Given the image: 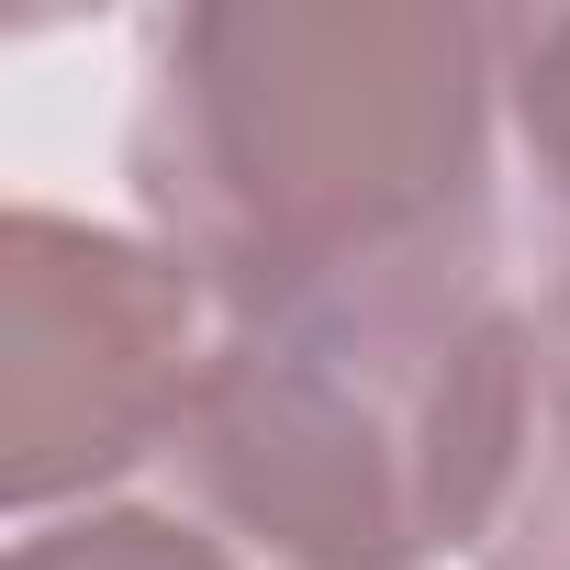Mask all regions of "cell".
I'll return each mask as SVG.
<instances>
[{
    "label": "cell",
    "instance_id": "obj_1",
    "mask_svg": "<svg viewBox=\"0 0 570 570\" xmlns=\"http://www.w3.org/2000/svg\"><path fill=\"white\" fill-rule=\"evenodd\" d=\"M492 12L190 0L146 35L124 168L224 325L492 292Z\"/></svg>",
    "mask_w": 570,
    "mask_h": 570
},
{
    "label": "cell",
    "instance_id": "obj_2",
    "mask_svg": "<svg viewBox=\"0 0 570 570\" xmlns=\"http://www.w3.org/2000/svg\"><path fill=\"white\" fill-rule=\"evenodd\" d=\"M525 436V303L414 292L246 314L168 436L190 514L257 570L481 559Z\"/></svg>",
    "mask_w": 570,
    "mask_h": 570
},
{
    "label": "cell",
    "instance_id": "obj_3",
    "mask_svg": "<svg viewBox=\"0 0 570 570\" xmlns=\"http://www.w3.org/2000/svg\"><path fill=\"white\" fill-rule=\"evenodd\" d=\"M202 279L112 224L23 202L0 224V492L57 514L135 459H168L202 392Z\"/></svg>",
    "mask_w": 570,
    "mask_h": 570
},
{
    "label": "cell",
    "instance_id": "obj_4",
    "mask_svg": "<svg viewBox=\"0 0 570 570\" xmlns=\"http://www.w3.org/2000/svg\"><path fill=\"white\" fill-rule=\"evenodd\" d=\"M470 570H570V325L525 314V436Z\"/></svg>",
    "mask_w": 570,
    "mask_h": 570
},
{
    "label": "cell",
    "instance_id": "obj_5",
    "mask_svg": "<svg viewBox=\"0 0 570 570\" xmlns=\"http://www.w3.org/2000/svg\"><path fill=\"white\" fill-rule=\"evenodd\" d=\"M503 112L514 157L537 179V235H548V325H570V12H514L503 23Z\"/></svg>",
    "mask_w": 570,
    "mask_h": 570
},
{
    "label": "cell",
    "instance_id": "obj_6",
    "mask_svg": "<svg viewBox=\"0 0 570 570\" xmlns=\"http://www.w3.org/2000/svg\"><path fill=\"white\" fill-rule=\"evenodd\" d=\"M12 570H257L246 548H224L202 514H79V525H35L12 548Z\"/></svg>",
    "mask_w": 570,
    "mask_h": 570
}]
</instances>
